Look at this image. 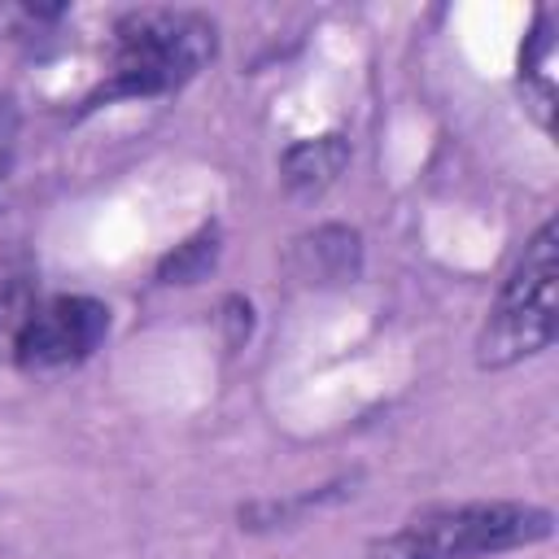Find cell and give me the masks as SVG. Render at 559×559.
Listing matches in <instances>:
<instances>
[{"label":"cell","instance_id":"ba28073f","mask_svg":"<svg viewBox=\"0 0 559 559\" xmlns=\"http://www.w3.org/2000/svg\"><path fill=\"white\" fill-rule=\"evenodd\" d=\"M35 306L39 301H35V293H31V284L22 275H4L0 280V358H13L17 336H22V328H26Z\"/></svg>","mask_w":559,"mask_h":559},{"label":"cell","instance_id":"277c9868","mask_svg":"<svg viewBox=\"0 0 559 559\" xmlns=\"http://www.w3.org/2000/svg\"><path fill=\"white\" fill-rule=\"evenodd\" d=\"M109 332V310L96 297H48L31 310L13 358L26 371H57L83 362Z\"/></svg>","mask_w":559,"mask_h":559},{"label":"cell","instance_id":"6da1fadb","mask_svg":"<svg viewBox=\"0 0 559 559\" xmlns=\"http://www.w3.org/2000/svg\"><path fill=\"white\" fill-rule=\"evenodd\" d=\"M550 528L555 515L533 502H437L406 515L393 533L376 537L367 546V559H485L546 542Z\"/></svg>","mask_w":559,"mask_h":559},{"label":"cell","instance_id":"8992f818","mask_svg":"<svg viewBox=\"0 0 559 559\" xmlns=\"http://www.w3.org/2000/svg\"><path fill=\"white\" fill-rule=\"evenodd\" d=\"M555 35H550V13L537 17V31L524 44V96L537 114L542 127H550V105H555Z\"/></svg>","mask_w":559,"mask_h":559},{"label":"cell","instance_id":"3957f363","mask_svg":"<svg viewBox=\"0 0 559 559\" xmlns=\"http://www.w3.org/2000/svg\"><path fill=\"white\" fill-rule=\"evenodd\" d=\"M555 280H559V227L555 218H546L528 236L524 253L515 258L511 275L502 280L485 314V328L476 336V362L485 371L533 358L555 341V314H559Z\"/></svg>","mask_w":559,"mask_h":559},{"label":"cell","instance_id":"30bf717a","mask_svg":"<svg viewBox=\"0 0 559 559\" xmlns=\"http://www.w3.org/2000/svg\"><path fill=\"white\" fill-rule=\"evenodd\" d=\"M9 157H13V109L9 100H0V175L9 170Z\"/></svg>","mask_w":559,"mask_h":559},{"label":"cell","instance_id":"7a4b0ae2","mask_svg":"<svg viewBox=\"0 0 559 559\" xmlns=\"http://www.w3.org/2000/svg\"><path fill=\"white\" fill-rule=\"evenodd\" d=\"M214 57V22L188 9H131L114 26L109 83L92 105L118 96H162Z\"/></svg>","mask_w":559,"mask_h":559},{"label":"cell","instance_id":"9c48e42d","mask_svg":"<svg viewBox=\"0 0 559 559\" xmlns=\"http://www.w3.org/2000/svg\"><path fill=\"white\" fill-rule=\"evenodd\" d=\"M310 245H314L310 253L319 258V271L323 275H345L358 262V236L345 231V227H323V231H314Z\"/></svg>","mask_w":559,"mask_h":559},{"label":"cell","instance_id":"5b68a950","mask_svg":"<svg viewBox=\"0 0 559 559\" xmlns=\"http://www.w3.org/2000/svg\"><path fill=\"white\" fill-rule=\"evenodd\" d=\"M345 166H349V140L336 135V131L332 135H314V140H297L280 157L284 188L297 192V197H314V192L332 188Z\"/></svg>","mask_w":559,"mask_h":559},{"label":"cell","instance_id":"52a82bcc","mask_svg":"<svg viewBox=\"0 0 559 559\" xmlns=\"http://www.w3.org/2000/svg\"><path fill=\"white\" fill-rule=\"evenodd\" d=\"M214 258H218V236H214V227H210V231H197L192 240L175 245V253L162 258L157 280H162V284H192V280H201V275L214 266Z\"/></svg>","mask_w":559,"mask_h":559}]
</instances>
